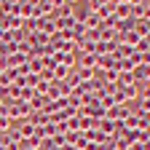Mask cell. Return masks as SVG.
<instances>
[{
    "mask_svg": "<svg viewBox=\"0 0 150 150\" xmlns=\"http://www.w3.org/2000/svg\"><path fill=\"white\" fill-rule=\"evenodd\" d=\"M115 16H118V19H129V16H131V3H121V6H115Z\"/></svg>",
    "mask_w": 150,
    "mask_h": 150,
    "instance_id": "obj_10",
    "label": "cell"
},
{
    "mask_svg": "<svg viewBox=\"0 0 150 150\" xmlns=\"http://www.w3.org/2000/svg\"><path fill=\"white\" fill-rule=\"evenodd\" d=\"M0 150H6V147H3V145H0Z\"/></svg>",
    "mask_w": 150,
    "mask_h": 150,
    "instance_id": "obj_12",
    "label": "cell"
},
{
    "mask_svg": "<svg viewBox=\"0 0 150 150\" xmlns=\"http://www.w3.org/2000/svg\"><path fill=\"white\" fill-rule=\"evenodd\" d=\"M131 81H134V83L150 81V64H137L134 70H131Z\"/></svg>",
    "mask_w": 150,
    "mask_h": 150,
    "instance_id": "obj_2",
    "label": "cell"
},
{
    "mask_svg": "<svg viewBox=\"0 0 150 150\" xmlns=\"http://www.w3.org/2000/svg\"><path fill=\"white\" fill-rule=\"evenodd\" d=\"M3 107H6V102H3V97H0V110H3Z\"/></svg>",
    "mask_w": 150,
    "mask_h": 150,
    "instance_id": "obj_11",
    "label": "cell"
},
{
    "mask_svg": "<svg viewBox=\"0 0 150 150\" xmlns=\"http://www.w3.org/2000/svg\"><path fill=\"white\" fill-rule=\"evenodd\" d=\"M46 105H48V97H46V94H35V97L30 99L32 112H38V110H46Z\"/></svg>",
    "mask_w": 150,
    "mask_h": 150,
    "instance_id": "obj_5",
    "label": "cell"
},
{
    "mask_svg": "<svg viewBox=\"0 0 150 150\" xmlns=\"http://www.w3.org/2000/svg\"><path fill=\"white\" fill-rule=\"evenodd\" d=\"M88 13H91L88 6H72V19H75V22H86Z\"/></svg>",
    "mask_w": 150,
    "mask_h": 150,
    "instance_id": "obj_6",
    "label": "cell"
},
{
    "mask_svg": "<svg viewBox=\"0 0 150 150\" xmlns=\"http://www.w3.org/2000/svg\"><path fill=\"white\" fill-rule=\"evenodd\" d=\"M75 67L94 70V67H97V54H81V56H78V62H75Z\"/></svg>",
    "mask_w": 150,
    "mask_h": 150,
    "instance_id": "obj_4",
    "label": "cell"
},
{
    "mask_svg": "<svg viewBox=\"0 0 150 150\" xmlns=\"http://www.w3.org/2000/svg\"><path fill=\"white\" fill-rule=\"evenodd\" d=\"M131 115V107L129 105H112L107 112H105V118H110V121H115V123H123L126 118Z\"/></svg>",
    "mask_w": 150,
    "mask_h": 150,
    "instance_id": "obj_1",
    "label": "cell"
},
{
    "mask_svg": "<svg viewBox=\"0 0 150 150\" xmlns=\"http://www.w3.org/2000/svg\"><path fill=\"white\" fill-rule=\"evenodd\" d=\"M97 129L102 131L105 137H115V134H118V123H115V121H110V118H102Z\"/></svg>",
    "mask_w": 150,
    "mask_h": 150,
    "instance_id": "obj_3",
    "label": "cell"
},
{
    "mask_svg": "<svg viewBox=\"0 0 150 150\" xmlns=\"http://www.w3.org/2000/svg\"><path fill=\"white\" fill-rule=\"evenodd\" d=\"M72 72V67H64V64H56L54 67V78L56 81H67V75Z\"/></svg>",
    "mask_w": 150,
    "mask_h": 150,
    "instance_id": "obj_9",
    "label": "cell"
},
{
    "mask_svg": "<svg viewBox=\"0 0 150 150\" xmlns=\"http://www.w3.org/2000/svg\"><path fill=\"white\" fill-rule=\"evenodd\" d=\"M94 13H97V16L102 19V22H107L110 16H115V6H112V3H107V6H102V8H97Z\"/></svg>",
    "mask_w": 150,
    "mask_h": 150,
    "instance_id": "obj_7",
    "label": "cell"
},
{
    "mask_svg": "<svg viewBox=\"0 0 150 150\" xmlns=\"http://www.w3.org/2000/svg\"><path fill=\"white\" fill-rule=\"evenodd\" d=\"M99 40H115L118 43V32L112 30V27H102L99 30Z\"/></svg>",
    "mask_w": 150,
    "mask_h": 150,
    "instance_id": "obj_8",
    "label": "cell"
}]
</instances>
